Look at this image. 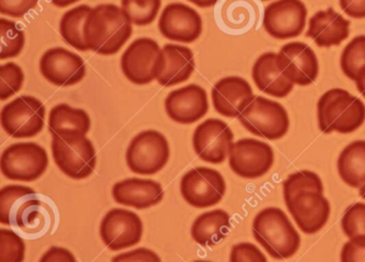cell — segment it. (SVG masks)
<instances>
[{"label":"cell","instance_id":"cell-4","mask_svg":"<svg viewBox=\"0 0 365 262\" xmlns=\"http://www.w3.org/2000/svg\"><path fill=\"white\" fill-rule=\"evenodd\" d=\"M52 153L59 169L76 180L88 178L97 165L95 146L86 134L80 132L53 135Z\"/></svg>","mask_w":365,"mask_h":262},{"label":"cell","instance_id":"cell-45","mask_svg":"<svg viewBox=\"0 0 365 262\" xmlns=\"http://www.w3.org/2000/svg\"><path fill=\"white\" fill-rule=\"evenodd\" d=\"M354 82H356V89H358L359 93H360L365 99V67L359 72Z\"/></svg>","mask_w":365,"mask_h":262},{"label":"cell","instance_id":"cell-16","mask_svg":"<svg viewBox=\"0 0 365 262\" xmlns=\"http://www.w3.org/2000/svg\"><path fill=\"white\" fill-rule=\"evenodd\" d=\"M40 72L51 84L69 87L86 76V65L82 57L63 48H51L40 61Z\"/></svg>","mask_w":365,"mask_h":262},{"label":"cell","instance_id":"cell-11","mask_svg":"<svg viewBox=\"0 0 365 262\" xmlns=\"http://www.w3.org/2000/svg\"><path fill=\"white\" fill-rule=\"evenodd\" d=\"M228 163L237 176L257 179L264 177L272 168L274 152L267 142L254 138H243L232 144Z\"/></svg>","mask_w":365,"mask_h":262},{"label":"cell","instance_id":"cell-28","mask_svg":"<svg viewBox=\"0 0 365 262\" xmlns=\"http://www.w3.org/2000/svg\"><path fill=\"white\" fill-rule=\"evenodd\" d=\"M37 193L24 185H6L0 189V223L16 227V216L21 209Z\"/></svg>","mask_w":365,"mask_h":262},{"label":"cell","instance_id":"cell-13","mask_svg":"<svg viewBox=\"0 0 365 262\" xmlns=\"http://www.w3.org/2000/svg\"><path fill=\"white\" fill-rule=\"evenodd\" d=\"M144 226L136 213L125 209L108 211L100 224V236L110 251L129 248L142 240Z\"/></svg>","mask_w":365,"mask_h":262},{"label":"cell","instance_id":"cell-42","mask_svg":"<svg viewBox=\"0 0 365 262\" xmlns=\"http://www.w3.org/2000/svg\"><path fill=\"white\" fill-rule=\"evenodd\" d=\"M112 262H162L161 258L151 249L140 247L127 253H119L113 258Z\"/></svg>","mask_w":365,"mask_h":262},{"label":"cell","instance_id":"cell-27","mask_svg":"<svg viewBox=\"0 0 365 262\" xmlns=\"http://www.w3.org/2000/svg\"><path fill=\"white\" fill-rule=\"evenodd\" d=\"M91 127L89 115L84 110L71 108L68 104H58L55 106L48 116V130L52 136L65 132L87 134Z\"/></svg>","mask_w":365,"mask_h":262},{"label":"cell","instance_id":"cell-5","mask_svg":"<svg viewBox=\"0 0 365 262\" xmlns=\"http://www.w3.org/2000/svg\"><path fill=\"white\" fill-rule=\"evenodd\" d=\"M120 67L130 82L143 86L161 76L165 69V56L155 40L140 38L123 53Z\"/></svg>","mask_w":365,"mask_h":262},{"label":"cell","instance_id":"cell-29","mask_svg":"<svg viewBox=\"0 0 365 262\" xmlns=\"http://www.w3.org/2000/svg\"><path fill=\"white\" fill-rule=\"evenodd\" d=\"M93 8L82 5L63 14L59 25L61 37L69 46L80 52L89 51L84 39V26Z\"/></svg>","mask_w":365,"mask_h":262},{"label":"cell","instance_id":"cell-35","mask_svg":"<svg viewBox=\"0 0 365 262\" xmlns=\"http://www.w3.org/2000/svg\"><path fill=\"white\" fill-rule=\"evenodd\" d=\"M301 191H315L324 193L322 179L311 170H300L287 177L283 183V196L288 204Z\"/></svg>","mask_w":365,"mask_h":262},{"label":"cell","instance_id":"cell-24","mask_svg":"<svg viewBox=\"0 0 365 262\" xmlns=\"http://www.w3.org/2000/svg\"><path fill=\"white\" fill-rule=\"evenodd\" d=\"M163 53L165 69L158 83L163 87H172L187 82L195 69L193 52L187 46L166 44Z\"/></svg>","mask_w":365,"mask_h":262},{"label":"cell","instance_id":"cell-20","mask_svg":"<svg viewBox=\"0 0 365 262\" xmlns=\"http://www.w3.org/2000/svg\"><path fill=\"white\" fill-rule=\"evenodd\" d=\"M213 108L226 118H238L255 99L251 85L239 76L220 80L211 91Z\"/></svg>","mask_w":365,"mask_h":262},{"label":"cell","instance_id":"cell-48","mask_svg":"<svg viewBox=\"0 0 365 262\" xmlns=\"http://www.w3.org/2000/svg\"><path fill=\"white\" fill-rule=\"evenodd\" d=\"M359 194H360L361 197L364 198L365 199V187H362V189H360Z\"/></svg>","mask_w":365,"mask_h":262},{"label":"cell","instance_id":"cell-43","mask_svg":"<svg viewBox=\"0 0 365 262\" xmlns=\"http://www.w3.org/2000/svg\"><path fill=\"white\" fill-rule=\"evenodd\" d=\"M39 262H78L76 256L63 247L53 246L43 253Z\"/></svg>","mask_w":365,"mask_h":262},{"label":"cell","instance_id":"cell-22","mask_svg":"<svg viewBox=\"0 0 365 262\" xmlns=\"http://www.w3.org/2000/svg\"><path fill=\"white\" fill-rule=\"evenodd\" d=\"M350 22L333 8L316 12L309 19L307 37L318 48L337 46L349 37Z\"/></svg>","mask_w":365,"mask_h":262},{"label":"cell","instance_id":"cell-6","mask_svg":"<svg viewBox=\"0 0 365 262\" xmlns=\"http://www.w3.org/2000/svg\"><path fill=\"white\" fill-rule=\"evenodd\" d=\"M239 122L247 131L269 140L283 138L289 130V116L279 102L255 97L238 117Z\"/></svg>","mask_w":365,"mask_h":262},{"label":"cell","instance_id":"cell-2","mask_svg":"<svg viewBox=\"0 0 365 262\" xmlns=\"http://www.w3.org/2000/svg\"><path fill=\"white\" fill-rule=\"evenodd\" d=\"M255 240L277 260H286L296 255L300 248L301 238L294 226L281 209H262L252 225Z\"/></svg>","mask_w":365,"mask_h":262},{"label":"cell","instance_id":"cell-17","mask_svg":"<svg viewBox=\"0 0 365 262\" xmlns=\"http://www.w3.org/2000/svg\"><path fill=\"white\" fill-rule=\"evenodd\" d=\"M286 206L297 226L305 234H317L330 217V202L319 192H299Z\"/></svg>","mask_w":365,"mask_h":262},{"label":"cell","instance_id":"cell-44","mask_svg":"<svg viewBox=\"0 0 365 262\" xmlns=\"http://www.w3.org/2000/svg\"><path fill=\"white\" fill-rule=\"evenodd\" d=\"M339 7L349 18L365 19V0H339Z\"/></svg>","mask_w":365,"mask_h":262},{"label":"cell","instance_id":"cell-47","mask_svg":"<svg viewBox=\"0 0 365 262\" xmlns=\"http://www.w3.org/2000/svg\"><path fill=\"white\" fill-rule=\"evenodd\" d=\"M50 1L52 5L56 6V7L66 8L78 3L80 0H50Z\"/></svg>","mask_w":365,"mask_h":262},{"label":"cell","instance_id":"cell-25","mask_svg":"<svg viewBox=\"0 0 365 262\" xmlns=\"http://www.w3.org/2000/svg\"><path fill=\"white\" fill-rule=\"evenodd\" d=\"M230 230V216L222 209L200 215L191 228L193 240L200 246L212 247L226 238Z\"/></svg>","mask_w":365,"mask_h":262},{"label":"cell","instance_id":"cell-21","mask_svg":"<svg viewBox=\"0 0 365 262\" xmlns=\"http://www.w3.org/2000/svg\"><path fill=\"white\" fill-rule=\"evenodd\" d=\"M113 198L117 204L145 210L159 204L163 200L164 191L157 181L130 178L113 187Z\"/></svg>","mask_w":365,"mask_h":262},{"label":"cell","instance_id":"cell-39","mask_svg":"<svg viewBox=\"0 0 365 262\" xmlns=\"http://www.w3.org/2000/svg\"><path fill=\"white\" fill-rule=\"evenodd\" d=\"M230 262H268V260L256 245L242 242L232 247Z\"/></svg>","mask_w":365,"mask_h":262},{"label":"cell","instance_id":"cell-34","mask_svg":"<svg viewBox=\"0 0 365 262\" xmlns=\"http://www.w3.org/2000/svg\"><path fill=\"white\" fill-rule=\"evenodd\" d=\"M0 37H1V52L0 61L14 58L22 52L25 46V33L14 21L0 20Z\"/></svg>","mask_w":365,"mask_h":262},{"label":"cell","instance_id":"cell-32","mask_svg":"<svg viewBox=\"0 0 365 262\" xmlns=\"http://www.w3.org/2000/svg\"><path fill=\"white\" fill-rule=\"evenodd\" d=\"M121 9L132 24L147 26L155 22L161 9V0H121Z\"/></svg>","mask_w":365,"mask_h":262},{"label":"cell","instance_id":"cell-26","mask_svg":"<svg viewBox=\"0 0 365 262\" xmlns=\"http://www.w3.org/2000/svg\"><path fill=\"white\" fill-rule=\"evenodd\" d=\"M337 172L348 187H365V140L350 142L343 149L337 159Z\"/></svg>","mask_w":365,"mask_h":262},{"label":"cell","instance_id":"cell-15","mask_svg":"<svg viewBox=\"0 0 365 262\" xmlns=\"http://www.w3.org/2000/svg\"><path fill=\"white\" fill-rule=\"evenodd\" d=\"M193 148L202 161L221 164L230 155L234 144V133L227 123L220 119H207L193 134Z\"/></svg>","mask_w":365,"mask_h":262},{"label":"cell","instance_id":"cell-49","mask_svg":"<svg viewBox=\"0 0 365 262\" xmlns=\"http://www.w3.org/2000/svg\"><path fill=\"white\" fill-rule=\"evenodd\" d=\"M194 262H211V261H207V260H196V261Z\"/></svg>","mask_w":365,"mask_h":262},{"label":"cell","instance_id":"cell-38","mask_svg":"<svg viewBox=\"0 0 365 262\" xmlns=\"http://www.w3.org/2000/svg\"><path fill=\"white\" fill-rule=\"evenodd\" d=\"M341 229L348 238L365 236V204L356 202L348 206L341 217Z\"/></svg>","mask_w":365,"mask_h":262},{"label":"cell","instance_id":"cell-36","mask_svg":"<svg viewBox=\"0 0 365 262\" xmlns=\"http://www.w3.org/2000/svg\"><path fill=\"white\" fill-rule=\"evenodd\" d=\"M26 245L14 230L0 229V262H24Z\"/></svg>","mask_w":365,"mask_h":262},{"label":"cell","instance_id":"cell-50","mask_svg":"<svg viewBox=\"0 0 365 262\" xmlns=\"http://www.w3.org/2000/svg\"><path fill=\"white\" fill-rule=\"evenodd\" d=\"M262 1H268V0H262Z\"/></svg>","mask_w":365,"mask_h":262},{"label":"cell","instance_id":"cell-33","mask_svg":"<svg viewBox=\"0 0 365 262\" xmlns=\"http://www.w3.org/2000/svg\"><path fill=\"white\" fill-rule=\"evenodd\" d=\"M365 67V35L356 36L344 48L341 55V69L346 78L356 80L359 72Z\"/></svg>","mask_w":365,"mask_h":262},{"label":"cell","instance_id":"cell-30","mask_svg":"<svg viewBox=\"0 0 365 262\" xmlns=\"http://www.w3.org/2000/svg\"><path fill=\"white\" fill-rule=\"evenodd\" d=\"M51 211L50 206L36 196L21 209L16 216V227L25 234H40L50 224Z\"/></svg>","mask_w":365,"mask_h":262},{"label":"cell","instance_id":"cell-7","mask_svg":"<svg viewBox=\"0 0 365 262\" xmlns=\"http://www.w3.org/2000/svg\"><path fill=\"white\" fill-rule=\"evenodd\" d=\"M170 157V145L163 134L155 130L140 132L125 152L128 167L134 174L153 176L161 172Z\"/></svg>","mask_w":365,"mask_h":262},{"label":"cell","instance_id":"cell-37","mask_svg":"<svg viewBox=\"0 0 365 262\" xmlns=\"http://www.w3.org/2000/svg\"><path fill=\"white\" fill-rule=\"evenodd\" d=\"M24 72L20 66L8 63L0 67V100L6 101L22 88Z\"/></svg>","mask_w":365,"mask_h":262},{"label":"cell","instance_id":"cell-14","mask_svg":"<svg viewBox=\"0 0 365 262\" xmlns=\"http://www.w3.org/2000/svg\"><path fill=\"white\" fill-rule=\"evenodd\" d=\"M277 67L284 78L297 86H309L319 74L315 52L303 42H289L277 55Z\"/></svg>","mask_w":365,"mask_h":262},{"label":"cell","instance_id":"cell-31","mask_svg":"<svg viewBox=\"0 0 365 262\" xmlns=\"http://www.w3.org/2000/svg\"><path fill=\"white\" fill-rule=\"evenodd\" d=\"M256 12L257 8L252 0H226L221 16L228 28L243 31L251 27Z\"/></svg>","mask_w":365,"mask_h":262},{"label":"cell","instance_id":"cell-23","mask_svg":"<svg viewBox=\"0 0 365 262\" xmlns=\"http://www.w3.org/2000/svg\"><path fill=\"white\" fill-rule=\"evenodd\" d=\"M277 53L268 52L258 57L252 68V78L262 93L283 99L292 93L294 85L284 78L277 69Z\"/></svg>","mask_w":365,"mask_h":262},{"label":"cell","instance_id":"cell-41","mask_svg":"<svg viewBox=\"0 0 365 262\" xmlns=\"http://www.w3.org/2000/svg\"><path fill=\"white\" fill-rule=\"evenodd\" d=\"M39 0H0V14L11 18H23L37 7Z\"/></svg>","mask_w":365,"mask_h":262},{"label":"cell","instance_id":"cell-9","mask_svg":"<svg viewBox=\"0 0 365 262\" xmlns=\"http://www.w3.org/2000/svg\"><path fill=\"white\" fill-rule=\"evenodd\" d=\"M46 106L31 95H21L4 106L0 122L14 138L35 137L44 127Z\"/></svg>","mask_w":365,"mask_h":262},{"label":"cell","instance_id":"cell-19","mask_svg":"<svg viewBox=\"0 0 365 262\" xmlns=\"http://www.w3.org/2000/svg\"><path fill=\"white\" fill-rule=\"evenodd\" d=\"M208 110L206 90L195 84L172 91L165 100L166 114L180 125L195 123L206 116Z\"/></svg>","mask_w":365,"mask_h":262},{"label":"cell","instance_id":"cell-8","mask_svg":"<svg viewBox=\"0 0 365 262\" xmlns=\"http://www.w3.org/2000/svg\"><path fill=\"white\" fill-rule=\"evenodd\" d=\"M46 149L35 142H18L8 147L0 159L1 174L12 181L33 182L48 169Z\"/></svg>","mask_w":365,"mask_h":262},{"label":"cell","instance_id":"cell-12","mask_svg":"<svg viewBox=\"0 0 365 262\" xmlns=\"http://www.w3.org/2000/svg\"><path fill=\"white\" fill-rule=\"evenodd\" d=\"M307 18V9L301 0H275L264 8L262 26L274 39H292L304 31Z\"/></svg>","mask_w":365,"mask_h":262},{"label":"cell","instance_id":"cell-1","mask_svg":"<svg viewBox=\"0 0 365 262\" xmlns=\"http://www.w3.org/2000/svg\"><path fill=\"white\" fill-rule=\"evenodd\" d=\"M132 36V23L123 9L104 4L93 8L84 26L89 51L110 56L117 54Z\"/></svg>","mask_w":365,"mask_h":262},{"label":"cell","instance_id":"cell-10","mask_svg":"<svg viewBox=\"0 0 365 262\" xmlns=\"http://www.w3.org/2000/svg\"><path fill=\"white\" fill-rule=\"evenodd\" d=\"M180 192L190 206L210 208L223 199L226 193L225 179L212 168H193L181 179Z\"/></svg>","mask_w":365,"mask_h":262},{"label":"cell","instance_id":"cell-40","mask_svg":"<svg viewBox=\"0 0 365 262\" xmlns=\"http://www.w3.org/2000/svg\"><path fill=\"white\" fill-rule=\"evenodd\" d=\"M341 262H365V236H352L344 244Z\"/></svg>","mask_w":365,"mask_h":262},{"label":"cell","instance_id":"cell-18","mask_svg":"<svg viewBox=\"0 0 365 262\" xmlns=\"http://www.w3.org/2000/svg\"><path fill=\"white\" fill-rule=\"evenodd\" d=\"M159 29L170 41L193 43L202 35V21L193 8L183 4H170L162 12Z\"/></svg>","mask_w":365,"mask_h":262},{"label":"cell","instance_id":"cell-46","mask_svg":"<svg viewBox=\"0 0 365 262\" xmlns=\"http://www.w3.org/2000/svg\"><path fill=\"white\" fill-rule=\"evenodd\" d=\"M189 1L200 8H210L217 5L219 0H189Z\"/></svg>","mask_w":365,"mask_h":262},{"label":"cell","instance_id":"cell-3","mask_svg":"<svg viewBox=\"0 0 365 262\" xmlns=\"http://www.w3.org/2000/svg\"><path fill=\"white\" fill-rule=\"evenodd\" d=\"M318 127L324 134H350L365 121V104L345 89L324 93L317 103Z\"/></svg>","mask_w":365,"mask_h":262}]
</instances>
